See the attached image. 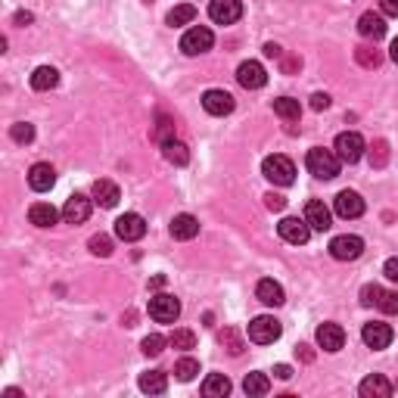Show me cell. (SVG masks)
<instances>
[{"mask_svg": "<svg viewBox=\"0 0 398 398\" xmlns=\"http://www.w3.org/2000/svg\"><path fill=\"white\" fill-rule=\"evenodd\" d=\"M280 60H284V72H286V75H293V72L302 69V60H299V56H280Z\"/></svg>", "mask_w": 398, "mask_h": 398, "instance_id": "cell-43", "label": "cell"}, {"mask_svg": "<svg viewBox=\"0 0 398 398\" xmlns=\"http://www.w3.org/2000/svg\"><path fill=\"white\" fill-rule=\"evenodd\" d=\"M162 153H165V159H168L171 165H187V162H190V150H187L180 140H165Z\"/></svg>", "mask_w": 398, "mask_h": 398, "instance_id": "cell-28", "label": "cell"}, {"mask_svg": "<svg viewBox=\"0 0 398 398\" xmlns=\"http://www.w3.org/2000/svg\"><path fill=\"white\" fill-rule=\"evenodd\" d=\"M243 392L246 395H267L271 392V380L265 373H249L243 380Z\"/></svg>", "mask_w": 398, "mask_h": 398, "instance_id": "cell-30", "label": "cell"}, {"mask_svg": "<svg viewBox=\"0 0 398 398\" xmlns=\"http://www.w3.org/2000/svg\"><path fill=\"white\" fill-rule=\"evenodd\" d=\"M62 218H66V224H84L91 218V199L81 197V193L69 197L66 206H62Z\"/></svg>", "mask_w": 398, "mask_h": 398, "instance_id": "cell-13", "label": "cell"}, {"mask_svg": "<svg viewBox=\"0 0 398 398\" xmlns=\"http://www.w3.org/2000/svg\"><path fill=\"white\" fill-rule=\"evenodd\" d=\"M10 137L16 143H32L34 140V128L28 125V121H16V125L10 128Z\"/></svg>", "mask_w": 398, "mask_h": 398, "instance_id": "cell-39", "label": "cell"}, {"mask_svg": "<svg viewBox=\"0 0 398 398\" xmlns=\"http://www.w3.org/2000/svg\"><path fill=\"white\" fill-rule=\"evenodd\" d=\"M358 32L371 41H380L383 34H386V19H383L380 13H364V16L358 19Z\"/></svg>", "mask_w": 398, "mask_h": 398, "instance_id": "cell-21", "label": "cell"}, {"mask_svg": "<svg viewBox=\"0 0 398 398\" xmlns=\"http://www.w3.org/2000/svg\"><path fill=\"white\" fill-rule=\"evenodd\" d=\"M197 234H199V221L193 215H175V221H171V237L175 240H193Z\"/></svg>", "mask_w": 398, "mask_h": 398, "instance_id": "cell-24", "label": "cell"}, {"mask_svg": "<svg viewBox=\"0 0 398 398\" xmlns=\"http://www.w3.org/2000/svg\"><path fill=\"white\" fill-rule=\"evenodd\" d=\"M364 150H367V143L358 131H343L336 137V156L343 159V162H349V165L358 162V159L364 156Z\"/></svg>", "mask_w": 398, "mask_h": 398, "instance_id": "cell-7", "label": "cell"}, {"mask_svg": "<svg viewBox=\"0 0 398 398\" xmlns=\"http://www.w3.org/2000/svg\"><path fill=\"white\" fill-rule=\"evenodd\" d=\"M296 352H299V354H302V361H311V358H314V352H311V349H308V345H299V349H296Z\"/></svg>", "mask_w": 398, "mask_h": 398, "instance_id": "cell-49", "label": "cell"}, {"mask_svg": "<svg viewBox=\"0 0 398 398\" xmlns=\"http://www.w3.org/2000/svg\"><path fill=\"white\" fill-rule=\"evenodd\" d=\"M60 84V72L53 66H38L32 72V88L34 91H53Z\"/></svg>", "mask_w": 398, "mask_h": 398, "instance_id": "cell-26", "label": "cell"}, {"mask_svg": "<svg viewBox=\"0 0 398 398\" xmlns=\"http://www.w3.org/2000/svg\"><path fill=\"white\" fill-rule=\"evenodd\" d=\"M305 165H308V171H311L314 178H321V180H333V178L339 175V165H343V159L336 156V150L314 147V150H308Z\"/></svg>", "mask_w": 398, "mask_h": 398, "instance_id": "cell-1", "label": "cell"}, {"mask_svg": "<svg viewBox=\"0 0 398 398\" xmlns=\"http://www.w3.org/2000/svg\"><path fill=\"white\" fill-rule=\"evenodd\" d=\"M354 60H358V66H364V69H376L383 62V53L373 47H358L354 50Z\"/></svg>", "mask_w": 398, "mask_h": 398, "instance_id": "cell-33", "label": "cell"}, {"mask_svg": "<svg viewBox=\"0 0 398 398\" xmlns=\"http://www.w3.org/2000/svg\"><path fill=\"white\" fill-rule=\"evenodd\" d=\"M262 175L277 187H289L296 180V165L286 156H267L262 162Z\"/></svg>", "mask_w": 398, "mask_h": 398, "instance_id": "cell-2", "label": "cell"}, {"mask_svg": "<svg viewBox=\"0 0 398 398\" xmlns=\"http://www.w3.org/2000/svg\"><path fill=\"white\" fill-rule=\"evenodd\" d=\"M197 373H199V361H193V358H180L175 364V376L180 383H190Z\"/></svg>", "mask_w": 398, "mask_h": 398, "instance_id": "cell-34", "label": "cell"}, {"mask_svg": "<svg viewBox=\"0 0 398 398\" xmlns=\"http://www.w3.org/2000/svg\"><path fill=\"white\" fill-rule=\"evenodd\" d=\"M237 81H240L246 91H258L267 84V72H265L262 62L246 60V62H240V69H237Z\"/></svg>", "mask_w": 398, "mask_h": 398, "instance_id": "cell-9", "label": "cell"}, {"mask_svg": "<svg viewBox=\"0 0 398 398\" xmlns=\"http://www.w3.org/2000/svg\"><path fill=\"white\" fill-rule=\"evenodd\" d=\"M380 296H383V286H376V284H367L364 289H361V305H376L380 302Z\"/></svg>", "mask_w": 398, "mask_h": 398, "instance_id": "cell-41", "label": "cell"}, {"mask_svg": "<svg viewBox=\"0 0 398 398\" xmlns=\"http://www.w3.org/2000/svg\"><path fill=\"white\" fill-rule=\"evenodd\" d=\"M165 343H168V339H165V336H159V333H150V336L140 343V352L147 354V358H156V354H162Z\"/></svg>", "mask_w": 398, "mask_h": 398, "instance_id": "cell-35", "label": "cell"}, {"mask_svg": "<svg viewBox=\"0 0 398 398\" xmlns=\"http://www.w3.org/2000/svg\"><path fill=\"white\" fill-rule=\"evenodd\" d=\"M168 345H171V349H178V352L197 349V333H193V330H175L168 336Z\"/></svg>", "mask_w": 398, "mask_h": 398, "instance_id": "cell-31", "label": "cell"}, {"mask_svg": "<svg viewBox=\"0 0 398 398\" xmlns=\"http://www.w3.org/2000/svg\"><path fill=\"white\" fill-rule=\"evenodd\" d=\"M277 234L284 237L286 243H293V246H305L308 237H311V227H308L305 218H284L277 224Z\"/></svg>", "mask_w": 398, "mask_h": 398, "instance_id": "cell-11", "label": "cell"}, {"mask_svg": "<svg viewBox=\"0 0 398 398\" xmlns=\"http://www.w3.org/2000/svg\"><path fill=\"white\" fill-rule=\"evenodd\" d=\"M380 6H383V13H386V16H395L398 19V0H380Z\"/></svg>", "mask_w": 398, "mask_h": 398, "instance_id": "cell-46", "label": "cell"}, {"mask_svg": "<svg viewBox=\"0 0 398 398\" xmlns=\"http://www.w3.org/2000/svg\"><path fill=\"white\" fill-rule=\"evenodd\" d=\"M265 56H267V60H280V56H284V50H280L277 44H265Z\"/></svg>", "mask_w": 398, "mask_h": 398, "instance_id": "cell-48", "label": "cell"}, {"mask_svg": "<svg viewBox=\"0 0 398 398\" xmlns=\"http://www.w3.org/2000/svg\"><path fill=\"white\" fill-rule=\"evenodd\" d=\"M202 392H206L208 398H224L230 392V380L224 373H208L206 383H202Z\"/></svg>", "mask_w": 398, "mask_h": 398, "instance_id": "cell-27", "label": "cell"}, {"mask_svg": "<svg viewBox=\"0 0 398 398\" xmlns=\"http://www.w3.org/2000/svg\"><path fill=\"white\" fill-rule=\"evenodd\" d=\"M193 19H197V6H193V4H180V6H175V10L168 13V25L171 28L187 25V22H193Z\"/></svg>", "mask_w": 398, "mask_h": 398, "instance_id": "cell-32", "label": "cell"}, {"mask_svg": "<svg viewBox=\"0 0 398 398\" xmlns=\"http://www.w3.org/2000/svg\"><path fill=\"white\" fill-rule=\"evenodd\" d=\"M389 56H392V60L398 62V38L392 41V47H389Z\"/></svg>", "mask_w": 398, "mask_h": 398, "instance_id": "cell-51", "label": "cell"}, {"mask_svg": "<svg viewBox=\"0 0 398 398\" xmlns=\"http://www.w3.org/2000/svg\"><path fill=\"white\" fill-rule=\"evenodd\" d=\"M119 199H121V190L112 184V180H106V178L93 180V202H100L103 208H115Z\"/></svg>", "mask_w": 398, "mask_h": 398, "instance_id": "cell-19", "label": "cell"}, {"mask_svg": "<svg viewBox=\"0 0 398 398\" xmlns=\"http://www.w3.org/2000/svg\"><path fill=\"white\" fill-rule=\"evenodd\" d=\"M361 339H364L367 349H386L389 343H392V327L389 324H364V330H361Z\"/></svg>", "mask_w": 398, "mask_h": 398, "instance_id": "cell-12", "label": "cell"}, {"mask_svg": "<svg viewBox=\"0 0 398 398\" xmlns=\"http://www.w3.org/2000/svg\"><path fill=\"white\" fill-rule=\"evenodd\" d=\"M336 215L339 218H361L364 215V199L354 190H343L336 197Z\"/></svg>", "mask_w": 398, "mask_h": 398, "instance_id": "cell-17", "label": "cell"}, {"mask_svg": "<svg viewBox=\"0 0 398 398\" xmlns=\"http://www.w3.org/2000/svg\"><path fill=\"white\" fill-rule=\"evenodd\" d=\"M91 252L93 256H100V258H110L112 256V240L106 234H97V237H91Z\"/></svg>", "mask_w": 398, "mask_h": 398, "instance_id": "cell-37", "label": "cell"}, {"mask_svg": "<svg viewBox=\"0 0 398 398\" xmlns=\"http://www.w3.org/2000/svg\"><path fill=\"white\" fill-rule=\"evenodd\" d=\"M265 206L271 208V212H284V208H286V199L280 197V193H267V197H265Z\"/></svg>", "mask_w": 398, "mask_h": 398, "instance_id": "cell-42", "label": "cell"}, {"mask_svg": "<svg viewBox=\"0 0 398 398\" xmlns=\"http://www.w3.org/2000/svg\"><path fill=\"white\" fill-rule=\"evenodd\" d=\"M28 218H32L34 227H53L56 218H60V212H56L50 202H34V206L28 208Z\"/></svg>", "mask_w": 398, "mask_h": 398, "instance_id": "cell-23", "label": "cell"}, {"mask_svg": "<svg viewBox=\"0 0 398 398\" xmlns=\"http://www.w3.org/2000/svg\"><path fill=\"white\" fill-rule=\"evenodd\" d=\"M137 386H140L147 395H162L165 389H168V376H165L162 371H147V373H140Z\"/></svg>", "mask_w": 398, "mask_h": 398, "instance_id": "cell-25", "label": "cell"}, {"mask_svg": "<svg viewBox=\"0 0 398 398\" xmlns=\"http://www.w3.org/2000/svg\"><path fill=\"white\" fill-rule=\"evenodd\" d=\"M274 376H277V380H289V376H293V367H289V364H277V367H274Z\"/></svg>", "mask_w": 398, "mask_h": 398, "instance_id": "cell-47", "label": "cell"}, {"mask_svg": "<svg viewBox=\"0 0 398 398\" xmlns=\"http://www.w3.org/2000/svg\"><path fill=\"white\" fill-rule=\"evenodd\" d=\"M376 308H380L383 314H398V289H392V293H386V289H383Z\"/></svg>", "mask_w": 398, "mask_h": 398, "instance_id": "cell-40", "label": "cell"}, {"mask_svg": "<svg viewBox=\"0 0 398 398\" xmlns=\"http://www.w3.org/2000/svg\"><path fill=\"white\" fill-rule=\"evenodd\" d=\"M305 221H308V227H311V230H321V234L333 227L330 208L324 206L321 199H308V206H305Z\"/></svg>", "mask_w": 398, "mask_h": 398, "instance_id": "cell-16", "label": "cell"}, {"mask_svg": "<svg viewBox=\"0 0 398 398\" xmlns=\"http://www.w3.org/2000/svg\"><path fill=\"white\" fill-rule=\"evenodd\" d=\"M256 296H258V302H265V305H271V308L284 305V286H280L277 280H258Z\"/></svg>", "mask_w": 398, "mask_h": 398, "instance_id": "cell-22", "label": "cell"}, {"mask_svg": "<svg viewBox=\"0 0 398 398\" xmlns=\"http://www.w3.org/2000/svg\"><path fill=\"white\" fill-rule=\"evenodd\" d=\"M361 252H364V240L354 234L333 237V243H330V256L336 258V262H354Z\"/></svg>", "mask_w": 398, "mask_h": 398, "instance_id": "cell-6", "label": "cell"}, {"mask_svg": "<svg viewBox=\"0 0 398 398\" xmlns=\"http://www.w3.org/2000/svg\"><path fill=\"white\" fill-rule=\"evenodd\" d=\"M327 106H330V97H327V93H314V97H311V110L321 112V110H327Z\"/></svg>", "mask_w": 398, "mask_h": 398, "instance_id": "cell-45", "label": "cell"}, {"mask_svg": "<svg viewBox=\"0 0 398 398\" xmlns=\"http://www.w3.org/2000/svg\"><path fill=\"white\" fill-rule=\"evenodd\" d=\"M218 339H221V345H224V349H227L230 354H240V352H243V339L237 336V330H230V327L221 330Z\"/></svg>", "mask_w": 398, "mask_h": 398, "instance_id": "cell-38", "label": "cell"}, {"mask_svg": "<svg viewBox=\"0 0 398 398\" xmlns=\"http://www.w3.org/2000/svg\"><path fill=\"white\" fill-rule=\"evenodd\" d=\"M143 234H147V221H143L137 212H128V215H121V218L115 221V237H119V240L137 243Z\"/></svg>", "mask_w": 398, "mask_h": 398, "instance_id": "cell-8", "label": "cell"}, {"mask_svg": "<svg viewBox=\"0 0 398 398\" xmlns=\"http://www.w3.org/2000/svg\"><path fill=\"white\" fill-rule=\"evenodd\" d=\"M215 44V34L208 32L206 25H193L190 32L180 38V50H184L187 56H199V53H206V50H212Z\"/></svg>", "mask_w": 398, "mask_h": 398, "instance_id": "cell-4", "label": "cell"}, {"mask_svg": "<svg viewBox=\"0 0 398 398\" xmlns=\"http://www.w3.org/2000/svg\"><path fill=\"white\" fill-rule=\"evenodd\" d=\"M389 162V143L386 140H373L371 143V165L373 168H383Z\"/></svg>", "mask_w": 398, "mask_h": 398, "instance_id": "cell-36", "label": "cell"}, {"mask_svg": "<svg viewBox=\"0 0 398 398\" xmlns=\"http://www.w3.org/2000/svg\"><path fill=\"white\" fill-rule=\"evenodd\" d=\"M358 392H361V398H389L392 395V383H389L386 376L373 373V376H367V380L361 383Z\"/></svg>", "mask_w": 398, "mask_h": 398, "instance_id": "cell-20", "label": "cell"}, {"mask_svg": "<svg viewBox=\"0 0 398 398\" xmlns=\"http://www.w3.org/2000/svg\"><path fill=\"white\" fill-rule=\"evenodd\" d=\"M56 184V171L50 168L47 162H38V165H32V171H28V187L32 190H38V193H47L50 187Z\"/></svg>", "mask_w": 398, "mask_h": 398, "instance_id": "cell-18", "label": "cell"}, {"mask_svg": "<svg viewBox=\"0 0 398 398\" xmlns=\"http://www.w3.org/2000/svg\"><path fill=\"white\" fill-rule=\"evenodd\" d=\"M317 345L324 352H339L345 345V330L339 324H321L317 327Z\"/></svg>", "mask_w": 398, "mask_h": 398, "instance_id": "cell-15", "label": "cell"}, {"mask_svg": "<svg viewBox=\"0 0 398 398\" xmlns=\"http://www.w3.org/2000/svg\"><path fill=\"white\" fill-rule=\"evenodd\" d=\"M383 274H386L392 284H398V258H389V262L383 265Z\"/></svg>", "mask_w": 398, "mask_h": 398, "instance_id": "cell-44", "label": "cell"}, {"mask_svg": "<svg viewBox=\"0 0 398 398\" xmlns=\"http://www.w3.org/2000/svg\"><path fill=\"white\" fill-rule=\"evenodd\" d=\"M274 112H277L284 121H299V115H302V110H299V100L277 97V100H274Z\"/></svg>", "mask_w": 398, "mask_h": 398, "instance_id": "cell-29", "label": "cell"}, {"mask_svg": "<svg viewBox=\"0 0 398 398\" xmlns=\"http://www.w3.org/2000/svg\"><path fill=\"white\" fill-rule=\"evenodd\" d=\"M178 314H180V302L175 299V296L159 293V296L150 299V317H153V321H159V324H175Z\"/></svg>", "mask_w": 398, "mask_h": 398, "instance_id": "cell-5", "label": "cell"}, {"mask_svg": "<svg viewBox=\"0 0 398 398\" xmlns=\"http://www.w3.org/2000/svg\"><path fill=\"white\" fill-rule=\"evenodd\" d=\"M280 333H284V327H280V321H274V317H252L249 321V339L258 345H271L280 339Z\"/></svg>", "mask_w": 398, "mask_h": 398, "instance_id": "cell-3", "label": "cell"}, {"mask_svg": "<svg viewBox=\"0 0 398 398\" xmlns=\"http://www.w3.org/2000/svg\"><path fill=\"white\" fill-rule=\"evenodd\" d=\"M208 16L218 25H234L243 16V4L240 0H212L208 4Z\"/></svg>", "mask_w": 398, "mask_h": 398, "instance_id": "cell-10", "label": "cell"}, {"mask_svg": "<svg viewBox=\"0 0 398 398\" xmlns=\"http://www.w3.org/2000/svg\"><path fill=\"white\" fill-rule=\"evenodd\" d=\"M202 110L208 115H227L234 112V97L227 91H206L202 93Z\"/></svg>", "mask_w": 398, "mask_h": 398, "instance_id": "cell-14", "label": "cell"}, {"mask_svg": "<svg viewBox=\"0 0 398 398\" xmlns=\"http://www.w3.org/2000/svg\"><path fill=\"white\" fill-rule=\"evenodd\" d=\"M32 22V13H16V25H28Z\"/></svg>", "mask_w": 398, "mask_h": 398, "instance_id": "cell-50", "label": "cell"}]
</instances>
